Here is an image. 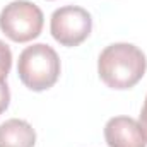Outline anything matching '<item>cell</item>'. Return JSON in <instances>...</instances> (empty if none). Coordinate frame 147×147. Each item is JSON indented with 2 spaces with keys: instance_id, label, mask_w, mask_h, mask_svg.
Wrapping results in <instances>:
<instances>
[{
  "instance_id": "1",
  "label": "cell",
  "mask_w": 147,
  "mask_h": 147,
  "mask_svg": "<svg viewBox=\"0 0 147 147\" xmlns=\"http://www.w3.org/2000/svg\"><path fill=\"white\" fill-rule=\"evenodd\" d=\"M147 60L140 48L130 43H113L98 58L99 79L111 89H130L146 74Z\"/></svg>"
},
{
  "instance_id": "2",
  "label": "cell",
  "mask_w": 147,
  "mask_h": 147,
  "mask_svg": "<svg viewBox=\"0 0 147 147\" xmlns=\"http://www.w3.org/2000/svg\"><path fill=\"white\" fill-rule=\"evenodd\" d=\"M17 74L28 89L36 92L46 91L58 80L60 58L57 51L45 43L31 45L19 55Z\"/></svg>"
},
{
  "instance_id": "3",
  "label": "cell",
  "mask_w": 147,
  "mask_h": 147,
  "mask_svg": "<svg viewBox=\"0 0 147 147\" xmlns=\"http://www.w3.org/2000/svg\"><path fill=\"white\" fill-rule=\"evenodd\" d=\"M45 17L41 9L29 0H14L0 12V29L16 43H28L41 34Z\"/></svg>"
},
{
  "instance_id": "4",
  "label": "cell",
  "mask_w": 147,
  "mask_h": 147,
  "mask_svg": "<svg viewBox=\"0 0 147 147\" xmlns=\"http://www.w3.org/2000/svg\"><path fill=\"white\" fill-rule=\"evenodd\" d=\"M50 31L62 46H79L92 31L91 14L77 5H65L51 14Z\"/></svg>"
},
{
  "instance_id": "5",
  "label": "cell",
  "mask_w": 147,
  "mask_h": 147,
  "mask_svg": "<svg viewBox=\"0 0 147 147\" xmlns=\"http://www.w3.org/2000/svg\"><path fill=\"white\" fill-rule=\"evenodd\" d=\"M108 147H146L147 140L140 123L130 116H115L105 125Z\"/></svg>"
},
{
  "instance_id": "6",
  "label": "cell",
  "mask_w": 147,
  "mask_h": 147,
  "mask_svg": "<svg viewBox=\"0 0 147 147\" xmlns=\"http://www.w3.org/2000/svg\"><path fill=\"white\" fill-rule=\"evenodd\" d=\"M36 132L21 118H10L0 125V147H34Z\"/></svg>"
},
{
  "instance_id": "7",
  "label": "cell",
  "mask_w": 147,
  "mask_h": 147,
  "mask_svg": "<svg viewBox=\"0 0 147 147\" xmlns=\"http://www.w3.org/2000/svg\"><path fill=\"white\" fill-rule=\"evenodd\" d=\"M12 67V51L0 39V80H5Z\"/></svg>"
},
{
  "instance_id": "8",
  "label": "cell",
  "mask_w": 147,
  "mask_h": 147,
  "mask_svg": "<svg viewBox=\"0 0 147 147\" xmlns=\"http://www.w3.org/2000/svg\"><path fill=\"white\" fill-rule=\"evenodd\" d=\"M10 103V91L5 80H0V115L9 108Z\"/></svg>"
},
{
  "instance_id": "9",
  "label": "cell",
  "mask_w": 147,
  "mask_h": 147,
  "mask_svg": "<svg viewBox=\"0 0 147 147\" xmlns=\"http://www.w3.org/2000/svg\"><path fill=\"white\" fill-rule=\"evenodd\" d=\"M139 123H140V128H142L144 137H146V140H147V96H146V101H144V106H142V111H140Z\"/></svg>"
}]
</instances>
